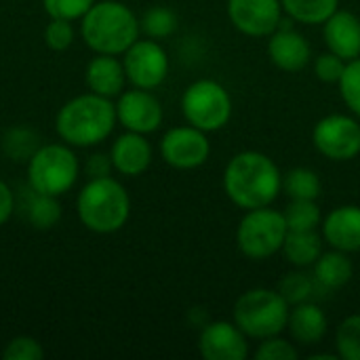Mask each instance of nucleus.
Returning <instances> with one entry per match:
<instances>
[{"label": "nucleus", "mask_w": 360, "mask_h": 360, "mask_svg": "<svg viewBox=\"0 0 360 360\" xmlns=\"http://www.w3.org/2000/svg\"><path fill=\"white\" fill-rule=\"evenodd\" d=\"M198 352L205 360L249 359V338L234 321H211L200 329Z\"/></svg>", "instance_id": "4468645a"}, {"label": "nucleus", "mask_w": 360, "mask_h": 360, "mask_svg": "<svg viewBox=\"0 0 360 360\" xmlns=\"http://www.w3.org/2000/svg\"><path fill=\"white\" fill-rule=\"evenodd\" d=\"M25 217L32 228L36 230H51L61 219V205L57 196H46L30 188V194L25 196Z\"/></svg>", "instance_id": "b1692460"}, {"label": "nucleus", "mask_w": 360, "mask_h": 360, "mask_svg": "<svg viewBox=\"0 0 360 360\" xmlns=\"http://www.w3.org/2000/svg\"><path fill=\"white\" fill-rule=\"evenodd\" d=\"M329 331V319L325 310L314 302L291 306L287 333L297 346H319Z\"/></svg>", "instance_id": "6ab92c4d"}, {"label": "nucleus", "mask_w": 360, "mask_h": 360, "mask_svg": "<svg viewBox=\"0 0 360 360\" xmlns=\"http://www.w3.org/2000/svg\"><path fill=\"white\" fill-rule=\"evenodd\" d=\"M325 251L321 230H289L281 253L293 268H312Z\"/></svg>", "instance_id": "4be33fe9"}, {"label": "nucleus", "mask_w": 360, "mask_h": 360, "mask_svg": "<svg viewBox=\"0 0 360 360\" xmlns=\"http://www.w3.org/2000/svg\"><path fill=\"white\" fill-rule=\"evenodd\" d=\"M160 156L169 167L177 171H194L202 167L211 156L209 133L192 124L173 127L160 139Z\"/></svg>", "instance_id": "9b49d317"}, {"label": "nucleus", "mask_w": 360, "mask_h": 360, "mask_svg": "<svg viewBox=\"0 0 360 360\" xmlns=\"http://www.w3.org/2000/svg\"><path fill=\"white\" fill-rule=\"evenodd\" d=\"M253 356L257 360H295L300 359V350L297 344L289 338L281 335H272L268 340H262L257 350L253 352Z\"/></svg>", "instance_id": "2f4dec72"}, {"label": "nucleus", "mask_w": 360, "mask_h": 360, "mask_svg": "<svg viewBox=\"0 0 360 360\" xmlns=\"http://www.w3.org/2000/svg\"><path fill=\"white\" fill-rule=\"evenodd\" d=\"M338 91L348 112L360 118V57L346 63L344 74L338 82Z\"/></svg>", "instance_id": "7c9ffc66"}, {"label": "nucleus", "mask_w": 360, "mask_h": 360, "mask_svg": "<svg viewBox=\"0 0 360 360\" xmlns=\"http://www.w3.org/2000/svg\"><path fill=\"white\" fill-rule=\"evenodd\" d=\"M348 61H344L340 55L331 53V51H325L321 53L314 61H312V70H314V76L325 82V84H338L342 74H344V68H346Z\"/></svg>", "instance_id": "72a5a7b5"}, {"label": "nucleus", "mask_w": 360, "mask_h": 360, "mask_svg": "<svg viewBox=\"0 0 360 360\" xmlns=\"http://www.w3.org/2000/svg\"><path fill=\"white\" fill-rule=\"evenodd\" d=\"M116 103L97 93L65 101L55 116L59 139L72 148H93L105 141L116 127Z\"/></svg>", "instance_id": "f03ea898"}, {"label": "nucleus", "mask_w": 360, "mask_h": 360, "mask_svg": "<svg viewBox=\"0 0 360 360\" xmlns=\"http://www.w3.org/2000/svg\"><path fill=\"white\" fill-rule=\"evenodd\" d=\"M312 143L331 162H350L360 154V120L354 114H327L312 129Z\"/></svg>", "instance_id": "1a4fd4ad"}, {"label": "nucleus", "mask_w": 360, "mask_h": 360, "mask_svg": "<svg viewBox=\"0 0 360 360\" xmlns=\"http://www.w3.org/2000/svg\"><path fill=\"white\" fill-rule=\"evenodd\" d=\"M74 27L68 19H51L44 27V42L53 51H65L74 42Z\"/></svg>", "instance_id": "c9c22d12"}, {"label": "nucleus", "mask_w": 360, "mask_h": 360, "mask_svg": "<svg viewBox=\"0 0 360 360\" xmlns=\"http://www.w3.org/2000/svg\"><path fill=\"white\" fill-rule=\"evenodd\" d=\"M325 245L344 253L360 251V207L340 205L331 209L321 224Z\"/></svg>", "instance_id": "dca6fc26"}, {"label": "nucleus", "mask_w": 360, "mask_h": 360, "mask_svg": "<svg viewBox=\"0 0 360 360\" xmlns=\"http://www.w3.org/2000/svg\"><path fill=\"white\" fill-rule=\"evenodd\" d=\"M84 171L89 175V179H97V177H110V173L114 171V165H112V158L110 154H93L89 156L86 165H84Z\"/></svg>", "instance_id": "e433bc0d"}, {"label": "nucleus", "mask_w": 360, "mask_h": 360, "mask_svg": "<svg viewBox=\"0 0 360 360\" xmlns=\"http://www.w3.org/2000/svg\"><path fill=\"white\" fill-rule=\"evenodd\" d=\"M312 276H314L316 289H323L329 293L344 289L354 276V264L350 259V253L329 247V251H323V255L312 266Z\"/></svg>", "instance_id": "412c9836"}, {"label": "nucleus", "mask_w": 360, "mask_h": 360, "mask_svg": "<svg viewBox=\"0 0 360 360\" xmlns=\"http://www.w3.org/2000/svg\"><path fill=\"white\" fill-rule=\"evenodd\" d=\"M323 40L327 51L340 55L344 61L360 57V17L352 11L338 8L323 23Z\"/></svg>", "instance_id": "a211bd4d"}, {"label": "nucleus", "mask_w": 360, "mask_h": 360, "mask_svg": "<svg viewBox=\"0 0 360 360\" xmlns=\"http://www.w3.org/2000/svg\"><path fill=\"white\" fill-rule=\"evenodd\" d=\"M283 215L289 230H321L325 217L316 200H291Z\"/></svg>", "instance_id": "cd10ccee"}, {"label": "nucleus", "mask_w": 360, "mask_h": 360, "mask_svg": "<svg viewBox=\"0 0 360 360\" xmlns=\"http://www.w3.org/2000/svg\"><path fill=\"white\" fill-rule=\"evenodd\" d=\"M80 162L68 143L40 146L27 160V186L46 196H61L74 188Z\"/></svg>", "instance_id": "423d86ee"}, {"label": "nucleus", "mask_w": 360, "mask_h": 360, "mask_svg": "<svg viewBox=\"0 0 360 360\" xmlns=\"http://www.w3.org/2000/svg\"><path fill=\"white\" fill-rule=\"evenodd\" d=\"M335 352L344 360H360V314H350L338 325Z\"/></svg>", "instance_id": "c756f323"}, {"label": "nucleus", "mask_w": 360, "mask_h": 360, "mask_svg": "<svg viewBox=\"0 0 360 360\" xmlns=\"http://www.w3.org/2000/svg\"><path fill=\"white\" fill-rule=\"evenodd\" d=\"M122 65L127 74V82L137 89H158L169 76V55L165 46L154 38H137L124 53Z\"/></svg>", "instance_id": "9d476101"}, {"label": "nucleus", "mask_w": 360, "mask_h": 360, "mask_svg": "<svg viewBox=\"0 0 360 360\" xmlns=\"http://www.w3.org/2000/svg\"><path fill=\"white\" fill-rule=\"evenodd\" d=\"M266 53L274 68L289 74L306 70L312 59V46L308 38L302 32L283 25L268 36Z\"/></svg>", "instance_id": "2eb2a0df"}, {"label": "nucleus", "mask_w": 360, "mask_h": 360, "mask_svg": "<svg viewBox=\"0 0 360 360\" xmlns=\"http://www.w3.org/2000/svg\"><path fill=\"white\" fill-rule=\"evenodd\" d=\"M139 25L148 38L162 40L175 34L179 21H177L175 11H171L169 6H152L143 13V17L139 19Z\"/></svg>", "instance_id": "c85d7f7f"}, {"label": "nucleus", "mask_w": 360, "mask_h": 360, "mask_svg": "<svg viewBox=\"0 0 360 360\" xmlns=\"http://www.w3.org/2000/svg\"><path fill=\"white\" fill-rule=\"evenodd\" d=\"M316 289L314 276L306 272V268H297L289 274H285L276 287V291L287 300L289 306H297L312 300V293Z\"/></svg>", "instance_id": "bb28decb"}, {"label": "nucleus", "mask_w": 360, "mask_h": 360, "mask_svg": "<svg viewBox=\"0 0 360 360\" xmlns=\"http://www.w3.org/2000/svg\"><path fill=\"white\" fill-rule=\"evenodd\" d=\"M2 359L4 360H42L44 359V348L40 346L38 340L27 338V335H19L13 338L6 348L2 350Z\"/></svg>", "instance_id": "f704fd0d"}, {"label": "nucleus", "mask_w": 360, "mask_h": 360, "mask_svg": "<svg viewBox=\"0 0 360 360\" xmlns=\"http://www.w3.org/2000/svg\"><path fill=\"white\" fill-rule=\"evenodd\" d=\"M86 46L101 55H122L141 34L133 8L120 0H97L80 23Z\"/></svg>", "instance_id": "7ed1b4c3"}, {"label": "nucleus", "mask_w": 360, "mask_h": 360, "mask_svg": "<svg viewBox=\"0 0 360 360\" xmlns=\"http://www.w3.org/2000/svg\"><path fill=\"white\" fill-rule=\"evenodd\" d=\"M76 213L86 230L95 234H114L122 230L131 217V196L112 175L89 179L78 192Z\"/></svg>", "instance_id": "20e7f679"}, {"label": "nucleus", "mask_w": 360, "mask_h": 360, "mask_svg": "<svg viewBox=\"0 0 360 360\" xmlns=\"http://www.w3.org/2000/svg\"><path fill=\"white\" fill-rule=\"evenodd\" d=\"M84 82H86L91 93L114 99L124 91V84H127L124 65L118 59V55H101V53H97V57H93L86 63Z\"/></svg>", "instance_id": "aec40b11"}, {"label": "nucleus", "mask_w": 360, "mask_h": 360, "mask_svg": "<svg viewBox=\"0 0 360 360\" xmlns=\"http://www.w3.org/2000/svg\"><path fill=\"white\" fill-rule=\"evenodd\" d=\"M221 184L234 207L251 211L270 207L278 198L283 192V173L268 154L245 150L228 160Z\"/></svg>", "instance_id": "f257e3e1"}, {"label": "nucleus", "mask_w": 360, "mask_h": 360, "mask_svg": "<svg viewBox=\"0 0 360 360\" xmlns=\"http://www.w3.org/2000/svg\"><path fill=\"white\" fill-rule=\"evenodd\" d=\"M232 112L234 101L230 91L213 78L194 80L181 95V114L186 122L209 135L221 131L230 122Z\"/></svg>", "instance_id": "6e6552de"}, {"label": "nucleus", "mask_w": 360, "mask_h": 360, "mask_svg": "<svg viewBox=\"0 0 360 360\" xmlns=\"http://www.w3.org/2000/svg\"><path fill=\"white\" fill-rule=\"evenodd\" d=\"M2 148L11 160L27 162L34 156V152L40 148V137L36 131H32L27 127H13L4 133Z\"/></svg>", "instance_id": "a878e982"}, {"label": "nucleus", "mask_w": 360, "mask_h": 360, "mask_svg": "<svg viewBox=\"0 0 360 360\" xmlns=\"http://www.w3.org/2000/svg\"><path fill=\"white\" fill-rule=\"evenodd\" d=\"M13 211H15V194L8 188V184L0 179V226H4L11 219Z\"/></svg>", "instance_id": "4c0bfd02"}, {"label": "nucleus", "mask_w": 360, "mask_h": 360, "mask_svg": "<svg viewBox=\"0 0 360 360\" xmlns=\"http://www.w3.org/2000/svg\"><path fill=\"white\" fill-rule=\"evenodd\" d=\"M281 4L287 17L306 25H323L340 8V0H281Z\"/></svg>", "instance_id": "393cba45"}, {"label": "nucleus", "mask_w": 360, "mask_h": 360, "mask_svg": "<svg viewBox=\"0 0 360 360\" xmlns=\"http://www.w3.org/2000/svg\"><path fill=\"white\" fill-rule=\"evenodd\" d=\"M287 221L283 211L270 207H259L245 211L243 219L236 226V247L251 262H264L281 253L287 238Z\"/></svg>", "instance_id": "0eeeda50"}, {"label": "nucleus", "mask_w": 360, "mask_h": 360, "mask_svg": "<svg viewBox=\"0 0 360 360\" xmlns=\"http://www.w3.org/2000/svg\"><path fill=\"white\" fill-rule=\"evenodd\" d=\"M226 13L234 30L249 38H268L283 25L281 0H228Z\"/></svg>", "instance_id": "f8f14e48"}, {"label": "nucleus", "mask_w": 360, "mask_h": 360, "mask_svg": "<svg viewBox=\"0 0 360 360\" xmlns=\"http://www.w3.org/2000/svg\"><path fill=\"white\" fill-rule=\"evenodd\" d=\"M110 158H112L116 173H120L124 177H139L150 169L154 150L146 135L124 131L122 135H118L114 139Z\"/></svg>", "instance_id": "f3484780"}, {"label": "nucleus", "mask_w": 360, "mask_h": 360, "mask_svg": "<svg viewBox=\"0 0 360 360\" xmlns=\"http://www.w3.org/2000/svg\"><path fill=\"white\" fill-rule=\"evenodd\" d=\"M95 2L97 0H42V8L51 19L76 21L82 19Z\"/></svg>", "instance_id": "473e14b6"}, {"label": "nucleus", "mask_w": 360, "mask_h": 360, "mask_svg": "<svg viewBox=\"0 0 360 360\" xmlns=\"http://www.w3.org/2000/svg\"><path fill=\"white\" fill-rule=\"evenodd\" d=\"M283 192L289 200H319L323 192L321 175L310 167H295L283 173Z\"/></svg>", "instance_id": "5701e85b"}, {"label": "nucleus", "mask_w": 360, "mask_h": 360, "mask_svg": "<svg viewBox=\"0 0 360 360\" xmlns=\"http://www.w3.org/2000/svg\"><path fill=\"white\" fill-rule=\"evenodd\" d=\"M116 118L124 127V131L150 135L160 129L165 120V110L152 91L133 86L131 91H122L118 95Z\"/></svg>", "instance_id": "ddd939ff"}, {"label": "nucleus", "mask_w": 360, "mask_h": 360, "mask_svg": "<svg viewBox=\"0 0 360 360\" xmlns=\"http://www.w3.org/2000/svg\"><path fill=\"white\" fill-rule=\"evenodd\" d=\"M291 306L276 289L255 287L238 295L232 308V321L249 340H268L287 331Z\"/></svg>", "instance_id": "39448f33"}]
</instances>
